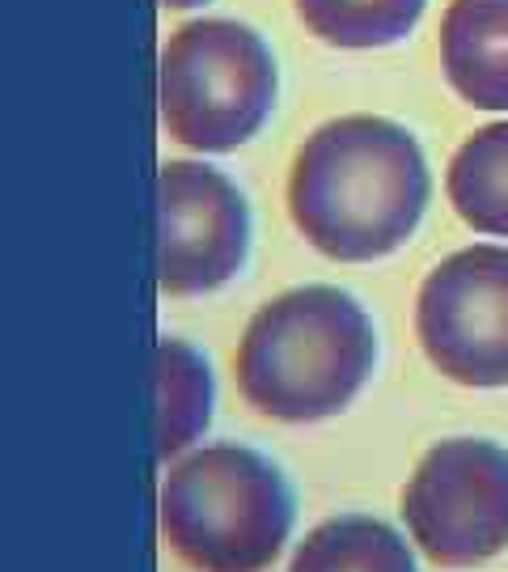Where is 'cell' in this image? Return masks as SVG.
I'll use <instances>...</instances> for the list:
<instances>
[{"label": "cell", "mask_w": 508, "mask_h": 572, "mask_svg": "<svg viewBox=\"0 0 508 572\" xmlns=\"http://www.w3.org/2000/svg\"><path fill=\"white\" fill-rule=\"evenodd\" d=\"M432 195L424 149L403 123L339 115L305 136L288 174V212L314 250L373 263L403 246Z\"/></svg>", "instance_id": "cell-1"}, {"label": "cell", "mask_w": 508, "mask_h": 572, "mask_svg": "<svg viewBox=\"0 0 508 572\" xmlns=\"http://www.w3.org/2000/svg\"><path fill=\"white\" fill-rule=\"evenodd\" d=\"M377 331L365 306L331 284H305L267 301L238 344L242 399L284 424L331 420L365 390Z\"/></svg>", "instance_id": "cell-2"}, {"label": "cell", "mask_w": 508, "mask_h": 572, "mask_svg": "<svg viewBox=\"0 0 508 572\" xmlns=\"http://www.w3.org/2000/svg\"><path fill=\"white\" fill-rule=\"evenodd\" d=\"M293 530V492L246 445H204L161 484V534L199 572H263Z\"/></svg>", "instance_id": "cell-3"}, {"label": "cell", "mask_w": 508, "mask_h": 572, "mask_svg": "<svg viewBox=\"0 0 508 572\" xmlns=\"http://www.w3.org/2000/svg\"><path fill=\"white\" fill-rule=\"evenodd\" d=\"M271 47L242 22H187L161 47V123L187 149L229 153L246 145L276 106Z\"/></svg>", "instance_id": "cell-4"}, {"label": "cell", "mask_w": 508, "mask_h": 572, "mask_svg": "<svg viewBox=\"0 0 508 572\" xmlns=\"http://www.w3.org/2000/svg\"><path fill=\"white\" fill-rule=\"evenodd\" d=\"M411 539L441 568H470L508 547V450L449 437L415 462L403 488Z\"/></svg>", "instance_id": "cell-5"}, {"label": "cell", "mask_w": 508, "mask_h": 572, "mask_svg": "<svg viewBox=\"0 0 508 572\" xmlns=\"http://www.w3.org/2000/svg\"><path fill=\"white\" fill-rule=\"evenodd\" d=\"M415 335L458 386H508V246H466L432 267L415 297Z\"/></svg>", "instance_id": "cell-6"}, {"label": "cell", "mask_w": 508, "mask_h": 572, "mask_svg": "<svg viewBox=\"0 0 508 572\" xmlns=\"http://www.w3.org/2000/svg\"><path fill=\"white\" fill-rule=\"evenodd\" d=\"M161 293L195 297L229 284L250 250V208L221 170L166 162L157 174Z\"/></svg>", "instance_id": "cell-7"}, {"label": "cell", "mask_w": 508, "mask_h": 572, "mask_svg": "<svg viewBox=\"0 0 508 572\" xmlns=\"http://www.w3.org/2000/svg\"><path fill=\"white\" fill-rule=\"evenodd\" d=\"M441 68L462 102L508 111V0H449Z\"/></svg>", "instance_id": "cell-8"}, {"label": "cell", "mask_w": 508, "mask_h": 572, "mask_svg": "<svg viewBox=\"0 0 508 572\" xmlns=\"http://www.w3.org/2000/svg\"><path fill=\"white\" fill-rule=\"evenodd\" d=\"M157 386V458L183 454L212 420V369L187 339H157L153 352Z\"/></svg>", "instance_id": "cell-9"}, {"label": "cell", "mask_w": 508, "mask_h": 572, "mask_svg": "<svg viewBox=\"0 0 508 572\" xmlns=\"http://www.w3.org/2000/svg\"><path fill=\"white\" fill-rule=\"evenodd\" d=\"M445 191L470 229L508 238V123L479 128L453 153Z\"/></svg>", "instance_id": "cell-10"}, {"label": "cell", "mask_w": 508, "mask_h": 572, "mask_svg": "<svg viewBox=\"0 0 508 572\" xmlns=\"http://www.w3.org/2000/svg\"><path fill=\"white\" fill-rule=\"evenodd\" d=\"M288 572H415L411 551L377 517H331L297 547Z\"/></svg>", "instance_id": "cell-11"}, {"label": "cell", "mask_w": 508, "mask_h": 572, "mask_svg": "<svg viewBox=\"0 0 508 572\" xmlns=\"http://www.w3.org/2000/svg\"><path fill=\"white\" fill-rule=\"evenodd\" d=\"M428 0H297L305 30L326 47H390L407 39Z\"/></svg>", "instance_id": "cell-12"}, {"label": "cell", "mask_w": 508, "mask_h": 572, "mask_svg": "<svg viewBox=\"0 0 508 572\" xmlns=\"http://www.w3.org/2000/svg\"><path fill=\"white\" fill-rule=\"evenodd\" d=\"M166 9H195V5H208V0H161Z\"/></svg>", "instance_id": "cell-13"}]
</instances>
